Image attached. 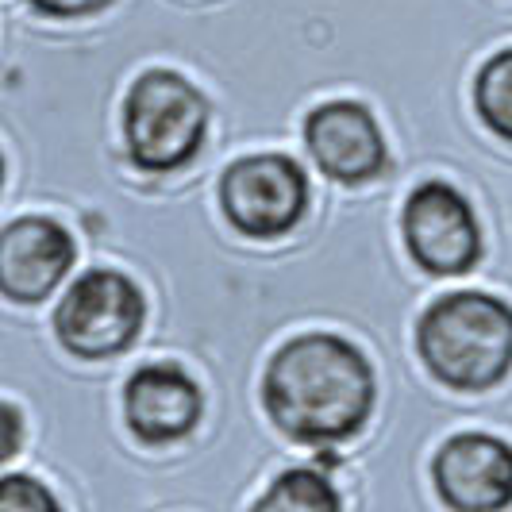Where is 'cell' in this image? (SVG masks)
Masks as SVG:
<instances>
[{
  "label": "cell",
  "instance_id": "1",
  "mask_svg": "<svg viewBox=\"0 0 512 512\" xmlns=\"http://www.w3.org/2000/svg\"><path fill=\"white\" fill-rule=\"evenodd\" d=\"M370 359L343 335L305 332L274 351L262 378V405L282 436L328 447L359 432L374 412Z\"/></svg>",
  "mask_w": 512,
  "mask_h": 512
},
{
  "label": "cell",
  "instance_id": "2",
  "mask_svg": "<svg viewBox=\"0 0 512 512\" xmlns=\"http://www.w3.org/2000/svg\"><path fill=\"white\" fill-rule=\"evenodd\" d=\"M416 351L436 382L482 393L512 370V305L493 293L459 289L424 308Z\"/></svg>",
  "mask_w": 512,
  "mask_h": 512
},
{
  "label": "cell",
  "instance_id": "3",
  "mask_svg": "<svg viewBox=\"0 0 512 512\" xmlns=\"http://www.w3.org/2000/svg\"><path fill=\"white\" fill-rule=\"evenodd\" d=\"M208 135L205 93L174 70H147L124 97V139L131 162L147 174L189 166Z\"/></svg>",
  "mask_w": 512,
  "mask_h": 512
},
{
  "label": "cell",
  "instance_id": "4",
  "mask_svg": "<svg viewBox=\"0 0 512 512\" xmlns=\"http://www.w3.org/2000/svg\"><path fill=\"white\" fill-rule=\"evenodd\" d=\"M143 289L120 270H85L54 308V335L74 359L124 355L143 332Z\"/></svg>",
  "mask_w": 512,
  "mask_h": 512
},
{
  "label": "cell",
  "instance_id": "5",
  "mask_svg": "<svg viewBox=\"0 0 512 512\" xmlns=\"http://www.w3.org/2000/svg\"><path fill=\"white\" fill-rule=\"evenodd\" d=\"M220 205L239 235L278 239L297 228L305 216L308 178L289 154H247L224 170Z\"/></svg>",
  "mask_w": 512,
  "mask_h": 512
},
{
  "label": "cell",
  "instance_id": "6",
  "mask_svg": "<svg viewBox=\"0 0 512 512\" xmlns=\"http://www.w3.org/2000/svg\"><path fill=\"white\" fill-rule=\"evenodd\" d=\"M401 231L412 262L432 278H459L470 274L482 258V228L470 201L447 181H424L412 189Z\"/></svg>",
  "mask_w": 512,
  "mask_h": 512
},
{
  "label": "cell",
  "instance_id": "7",
  "mask_svg": "<svg viewBox=\"0 0 512 512\" xmlns=\"http://www.w3.org/2000/svg\"><path fill=\"white\" fill-rule=\"evenodd\" d=\"M305 147L320 174L343 185L374 181L389 166L382 128L359 101H328L305 120Z\"/></svg>",
  "mask_w": 512,
  "mask_h": 512
},
{
  "label": "cell",
  "instance_id": "8",
  "mask_svg": "<svg viewBox=\"0 0 512 512\" xmlns=\"http://www.w3.org/2000/svg\"><path fill=\"white\" fill-rule=\"evenodd\" d=\"M443 505L455 512H501L512 505V447L486 432H462L432 462Z\"/></svg>",
  "mask_w": 512,
  "mask_h": 512
},
{
  "label": "cell",
  "instance_id": "9",
  "mask_svg": "<svg viewBox=\"0 0 512 512\" xmlns=\"http://www.w3.org/2000/svg\"><path fill=\"white\" fill-rule=\"evenodd\" d=\"M77 258L74 235L51 216H20L0 228V293L16 305L47 301Z\"/></svg>",
  "mask_w": 512,
  "mask_h": 512
},
{
  "label": "cell",
  "instance_id": "10",
  "mask_svg": "<svg viewBox=\"0 0 512 512\" xmlns=\"http://www.w3.org/2000/svg\"><path fill=\"white\" fill-rule=\"evenodd\" d=\"M205 409L201 385L193 382L181 366L174 362H151L143 370H135L124 385V416L135 439L162 447L185 439Z\"/></svg>",
  "mask_w": 512,
  "mask_h": 512
},
{
  "label": "cell",
  "instance_id": "11",
  "mask_svg": "<svg viewBox=\"0 0 512 512\" xmlns=\"http://www.w3.org/2000/svg\"><path fill=\"white\" fill-rule=\"evenodd\" d=\"M251 512H343V505L328 474L312 466H293L270 482Z\"/></svg>",
  "mask_w": 512,
  "mask_h": 512
},
{
  "label": "cell",
  "instance_id": "12",
  "mask_svg": "<svg viewBox=\"0 0 512 512\" xmlns=\"http://www.w3.org/2000/svg\"><path fill=\"white\" fill-rule=\"evenodd\" d=\"M474 108L493 135L512 143V47L497 51L474 77Z\"/></svg>",
  "mask_w": 512,
  "mask_h": 512
},
{
  "label": "cell",
  "instance_id": "13",
  "mask_svg": "<svg viewBox=\"0 0 512 512\" xmlns=\"http://www.w3.org/2000/svg\"><path fill=\"white\" fill-rule=\"evenodd\" d=\"M0 512H62L58 497L31 474L0 478Z\"/></svg>",
  "mask_w": 512,
  "mask_h": 512
},
{
  "label": "cell",
  "instance_id": "14",
  "mask_svg": "<svg viewBox=\"0 0 512 512\" xmlns=\"http://www.w3.org/2000/svg\"><path fill=\"white\" fill-rule=\"evenodd\" d=\"M35 12L54 16V20H81V16H97L112 0H27Z\"/></svg>",
  "mask_w": 512,
  "mask_h": 512
},
{
  "label": "cell",
  "instance_id": "15",
  "mask_svg": "<svg viewBox=\"0 0 512 512\" xmlns=\"http://www.w3.org/2000/svg\"><path fill=\"white\" fill-rule=\"evenodd\" d=\"M20 443H24V416H20L16 405L0 401V466L8 459H16Z\"/></svg>",
  "mask_w": 512,
  "mask_h": 512
},
{
  "label": "cell",
  "instance_id": "16",
  "mask_svg": "<svg viewBox=\"0 0 512 512\" xmlns=\"http://www.w3.org/2000/svg\"><path fill=\"white\" fill-rule=\"evenodd\" d=\"M0 185H4V158H0Z\"/></svg>",
  "mask_w": 512,
  "mask_h": 512
}]
</instances>
